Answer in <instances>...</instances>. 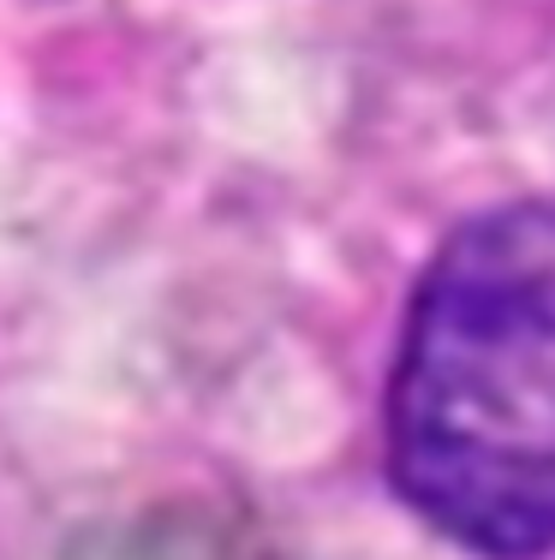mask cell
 I'll list each match as a JSON object with an SVG mask.
<instances>
[{"label": "cell", "mask_w": 555, "mask_h": 560, "mask_svg": "<svg viewBox=\"0 0 555 560\" xmlns=\"http://www.w3.org/2000/svg\"><path fill=\"white\" fill-rule=\"evenodd\" d=\"M389 471L466 549H555V203L490 209L436 250L389 382Z\"/></svg>", "instance_id": "1"}]
</instances>
